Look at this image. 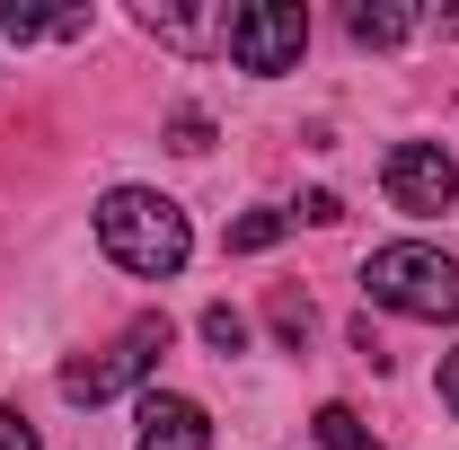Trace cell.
Instances as JSON below:
<instances>
[{"mask_svg":"<svg viewBox=\"0 0 459 450\" xmlns=\"http://www.w3.org/2000/svg\"><path fill=\"white\" fill-rule=\"evenodd\" d=\"M169 336H177V327L160 318V309H151V318H133V327L107 344V353H80V362H62V397H71V406H107V397H124L142 371H160Z\"/></svg>","mask_w":459,"mask_h":450,"instance_id":"3957f363","label":"cell"},{"mask_svg":"<svg viewBox=\"0 0 459 450\" xmlns=\"http://www.w3.org/2000/svg\"><path fill=\"white\" fill-rule=\"evenodd\" d=\"M309 433H318L327 450H380V442H371V424H362L353 406H318V415H309Z\"/></svg>","mask_w":459,"mask_h":450,"instance_id":"8fae6325","label":"cell"},{"mask_svg":"<svg viewBox=\"0 0 459 450\" xmlns=\"http://www.w3.org/2000/svg\"><path fill=\"white\" fill-rule=\"evenodd\" d=\"M442 406L459 415V353H442Z\"/></svg>","mask_w":459,"mask_h":450,"instance_id":"e0dca14e","label":"cell"},{"mask_svg":"<svg viewBox=\"0 0 459 450\" xmlns=\"http://www.w3.org/2000/svg\"><path fill=\"white\" fill-rule=\"evenodd\" d=\"M362 291L380 300V309H398V318H424V327H451L459 318V265L442 247H371V265H362Z\"/></svg>","mask_w":459,"mask_h":450,"instance_id":"7a4b0ae2","label":"cell"},{"mask_svg":"<svg viewBox=\"0 0 459 450\" xmlns=\"http://www.w3.org/2000/svg\"><path fill=\"white\" fill-rule=\"evenodd\" d=\"M274 327H283V344L309 336V300H300V291H283V300H274Z\"/></svg>","mask_w":459,"mask_h":450,"instance_id":"5bb4252c","label":"cell"},{"mask_svg":"<svg viewBox=\"0 0 459 450\" xmlns=\"http://www.w3.org/2000/svg\"><path fill=\"white\" fill-rule=\"evenodd\" d=\"M380 186H389V203H398L406 221H433V212L459 203V160L442 142H398L389 169H380Z\"/></svg>","mask_w":459,"mask_h":450,"instance_id":"5b68a950","label":"cell"},{"mask_svg":"<svg viewBox=\"0 0 459 450\" xmlns=\"http://www.w3.org/2000/svg\"><path fill=\"white\" fill-rule=\"evenodd\" d=\"M169 151H186V160H195V151H212V124H204V115L186 107V115L169 124Z\"/></svg>","mask_w":459,"mask_h":450,"instance_id":"4fadbf2b","label":"cell"},{"mask_svg":"<svg viewBox=\"0 0 459 450\" xmlns=\"http://www.w3.org/2000/svg\"><path fill=\"white\" fill-rule=\"evenodd\" d=\"M133 450H212V415L195 397L160 389V397H142V442Z\"/></svg>","mask_w":459,"mask_h":450,"instance_id":"52a82bcc","label":"cell"},{"mask_svg":"<svg viewBox=\"0 0 459 450\" xmlns=\"http://www.w3.org/2000/svg\"><path fill=\"white\" fill-rule=\"evenodd\" d=\"M0 36H9V45H36V36H89V9H18V0H0Z\"/></svg>","mask_w":459,"mask_h":450,"instance_id":"ba28073f","label":"cell"},{"mask_svg":"<svg viewBox=\"0 0 459 450\" xmlns=\"http://www.w3.org/2000/svg\"><path fill=\"white\" fill-rule=\"evenodd\" d=\"M344 27H353V45H406V36L424 27V9H398V0H362Z\"/></svg>","mask_w":459,"mask_h":450,"instance_id":"9c48e42d","label":"cell"},{"mask_svg":"<svg viewBox=\"0 0 459 450\" xmlns=\"http://www.w3.org/2000/svg\"><path fill=\"white\" fill-rule=\"evenodd\" d=\"M98 247H107L124 274L169 282L177 265L195 256V229H186V212H177L169 195H151V186H115V195H98Z\"/></svg>","mask_w":459,"mask_h":450,"instance_id":"6da1fadb","label":"cell"},{"mask_svg":"<svg viewBox=\"0 0 459 450\" xmlns=\"http://www.w3.org/2000/svg\"><path fill=\"white\" fill-rule=\"evenodd\" d=\"M291 221H318V229H327V221H344V203H336V195H309V203H300Z\"/></svg>","mask_w":459,"mask_h":450,"instance_id":"2e32d148","label":"cell"},{"mask_svg":"<svg viewBox=\"0 0 459 450\" xmlns=\"http://www.w3.org/2000/svg\"><path fill=\"white\" fill-rule=\"evenodd\" d=\"M283 229H291V212H238L221 247H230V256H265V247H274Z\"/></svg>","mask_w":459,"mask_h":450,"instance_id":"30bf717a","label":"cell"},{"mask_svg":"<svg viewBox=\"0 0 459 450\" xmlns=\"http://www.w3.org/2000/svg\"><path fill=\"white\" fill-rule=\"evenodd\" d=\"M0 450H36V424H27L18 406H0Z\"/></svg>","mask_w":459,"mask_h":450,"instance_id":"9a60e30c","label":"cell"},{"mask_svg":"<svg viewBox=\"0 0 459 450\" xmlns=\"http://www.w3.org/2000/svg\"><path fill=\"white\" fill-rule=\"evenodd\" d=\"M204 344H212V353H247V318H238L230 300H212V309H204Z\"/></svg>","mask_w":459,"mask_h":450,"instance_id":"7c38bea8","label":"cell"},{"mask_svg":"<svg viewBox=\"0 0 459 450\" xmlns=\"http://www.w3.org/2000/svg\"><path fill=\"white\" fill-rule=\"evenodd\" d=\"M142 36H160L177 54H230V9H177V0H142L133 9Z\"/></svg>","mask_w":459,"mask_h":450,"instance_id":"8992f818","label":"cell"},{"mask_svg":"<svg viewBox=\"0 0 459 450\" xmlns=\"http://www.w3.org/2000/svg\"><path fill=\"white\" fill-rule=\"evenodd\" d=\"M309 45V9L300 0H247V9H230V62L238 71H256V80H274L291 71Z\"/></svg>","mask_w":459,"mask_h":450,"instance_id":"277c9868","label":"cell"}]
</instances>
